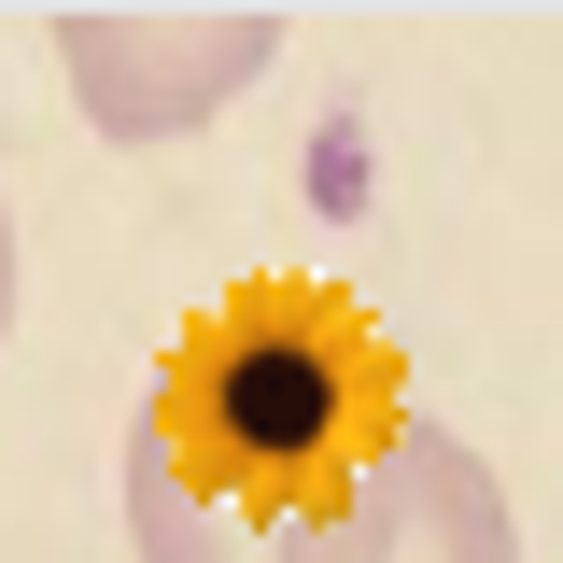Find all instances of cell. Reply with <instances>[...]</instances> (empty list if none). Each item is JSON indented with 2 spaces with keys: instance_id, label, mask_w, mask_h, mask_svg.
<instances>
[{
  "instance_id": "obj_1",
  "label": "cell",
  "mask_w": 563,
  "mask_h": 563,
  "mask_svg": "<svg viewBox=\"0 0 563 563\" xmlns=\"http://www.w3.org/2000/svg\"><path fill=\"white\" fill-rule=\"evenodd\" d=\"M409 437V366L339 282H240L169 339L128 422L141 563H310Z\"/></svg>"
},
{
  "instance_id": "obj_2",
  "label": "cell",
  "mask_w": 563,
  "mask_h": 563,
  "mask_svg": "<svg viewBox=\"0 0 563 563\" xmlns=\"http://www.w3.org/2000/svg\"><path fill=\"white\" fill-rule=\"evenodd\" d=\"M296 0H57V57L99 141H184L254 99Z\"/></svg>"
},
{
  "instance_id": "obj_4",
  "label": "cell",
  "mask_w": 563,
  "mask_h": 563,
  "mask_svg": "<svg viewBox=\"0 0 563 563\" xmlns=\"http://www.w3.org/2000/svg\"><path fill=\"white\" fill-rule=\"evenodd\" d=\"M0 339H14V198H0Z\"/></svg>"
},
{
  "instance_id": "obj_3",
  "label": "cell",
  "mask_w": 563,
  "mask_h": 563,
  "mask_svg": "<svg viewBox=\"0 0 563 563\" xmlns=\"http://www.w3.org/2000/svg\"><path fill=\"white\" fill-rule=\"evenodd\" d=\"M310 563H521V521H507V493H493L479 451L409 409V437L366 465V493L339 507V536Z\"/></svg>"
}]
</instances>
